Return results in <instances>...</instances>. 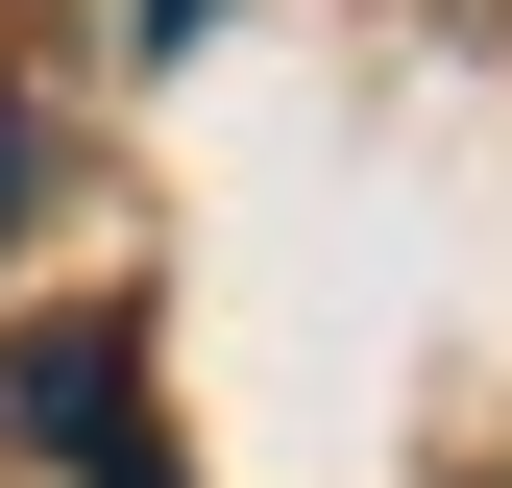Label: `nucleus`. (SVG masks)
<instances>
[{"label":"nucleus","mask_w":512,"mask_h":488,"mask_svg":"<svg viewBox=\"0 0 512 488\" xmlns=\"http://www.w3.org/2000/svg\"><path fill=\"white\" fill-rule=\"evenodd\" d=\"M0 391H25V440H74L98 488H171V440H147V415H122V342H98V318H49L25 366H0Z\"/></svg>","instance_id":"1"},{"label":"nucleus","mask_w":512,"mask_h":488,"mask_svg":"<svg viewBox=\"0 0 512 488\" xmlns=\"http://www.w3.org/2000/svg\"><path fill=\"white\" fill-rule=\"evenodd\" d=\"M196 25H220V0H147V49H196Z\"/></svg>","instance_id":"2"},{"label":"nucleus","mask_w":512,"mask_h":488,"mask_svg":"<svg viewBox=\"0 0 512 488\" xmlns=\"http://www.w3.org/2000/svg\"><path fill=\"white\" fill-rule=\"evenodd\" d=\"M0 220H25V122H0Z\"/></svg>","instance_id":"3"}]
</instances>
